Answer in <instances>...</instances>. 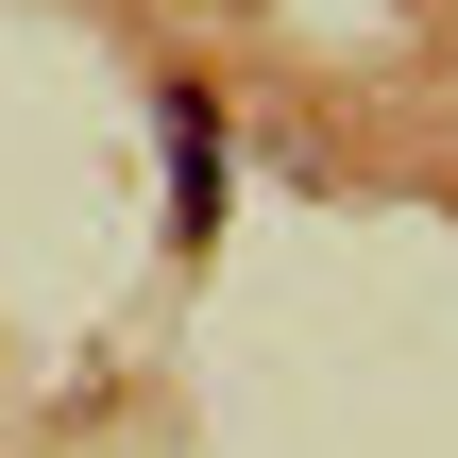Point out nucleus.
I'll return each mask as SVG.
<instances>
[{"mask_svg":"<svg viewBox=\"0 0 458 458\" xmlns=\"http://www.w3.org/2000/svg\"><path fill=\"white\" fill-rule=\"evenodd\" d=\"M170 221H187V238H221V119H204V85L170 102Z\"/></svg>","mask_w":458,"mask_h":458,"instance_id":"obj_1","label":"nucleus"}]
</instances>
